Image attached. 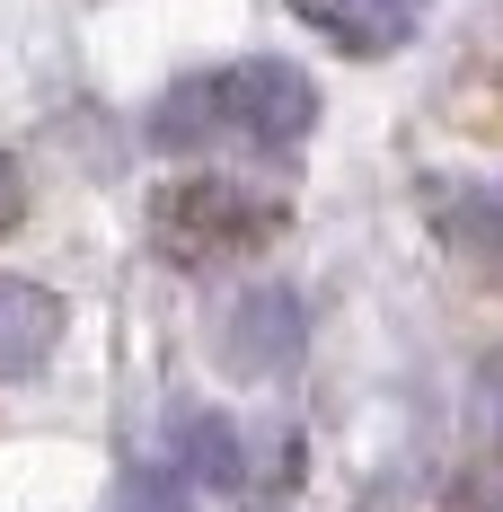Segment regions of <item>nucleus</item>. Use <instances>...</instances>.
I'll return each instance as SVG.
<instances>
[{
	"mask_svg": "<svg viewBox=\"0 0 503 512\" xmlns=\"http://www.w3.org/2000/svg\"><path fill=\"white\" fill-rule=\"evenodd\" d=\"M177 468H186L195 486H239V477H248V442H239L221 415H186V424H177Z\"/></svg>",
	"mask_w": 503,
	"mask_h": 512,
	"instance_id": "0eeeda50",
	"label": "nucleus"
},
{
	"mask_svg": "<svg viewBox=\"0 0 503 512\" xmlns=\"http://www.w3.org/2000/svg\"><path fill=\"white\" fill-rule=\"evenodd\" d=\"M292 9H301V27H318L327 45L380 62V53L415 45V27H424V9H433V0H292Z\"/></svg>",
	"mask_w": 503,
	"mask_h": 512,
	"instance_id": "20e7f679",
	"label": "nucleus"
},
{
	"mask_svg": "<svg viewBox=\"0 0 503 512\" xmlns=\"http://www.w3.org/2000/svg\"><path fill=\"white\" fill-rule=\"evenodd\" d=\"M186 477H159V468H124V486H115V512H186L177 495Z\"/></svg>",
	"mask_w": 503,
	"mask_h": 512,
	"instance_id": "6e6552de",
	"label": "nucleus"
},
{
	"mask_svg": "<svg viewBox=\"0 0 503 512\" xmlns=\"http://www.w3.org/2000/svg\"><path fill=\"white\" fill-rule=\"evenodd\" d=\"M309 133H318V89L274 53L177 80L151 115L159 151H301Z\"/></svg>",
	"mask_w": 503,
	"mask_h": 512,
	"instance_id": "f257e3e1",
	"label": "nucleus"
},
{
	"mask_svg": "<svg viewBox=\"0 0 503 512\" xmlns=\"http://www.w3.org/2000/svg\"><path fill=\"white\" fill-rule=\"evenodd\" d=\"M18 212H27V177H18V159L0 151V230H18Z\"/></svg>",
	"mask_w": 503,
	"mask_h": 512,
	"instance_id": "1a4fd4ad",
	"label": "nucleus"
},
{
	"mask_svg": "<svg viewBox=\"0 0 503 512\" xmlns=\"http://www.w3.org/2000/svg\"><path fill=\"white\" fill-rule=\"evenodd\" d=\"M433 221H442V239H459L468 256L503 265V177L495 186H442V195H433Z\"/></svg>",
	"mask_w": 503,
	"mask_h": 512,
	"instance_id": "423d86ee",
	"label": "nucleus"
},
{
	"mask_svg": "<svg viewBox=\"0 0 503 512\" xmlns=\"http://www.w3.org/2000/svg\"><path fill=\"white\" fill-rule=\"evenodd\" d=\"M301 336V292H283V283H248L239 301H221V362L239 380H283L301 362Z\"/></svg>",
	"mask_w": 503,
	"mask_h": 512,
	"instance_id": "7ed1b4c3",
	"label": "nucleus"
},
{
	"mask_svg": "<svg viewBox=\"0 0 503 512\" xmlns=\"http://www.w3.org/2000/svg\"><path fill=\"white\" fill-rule=\"evenodd\" d=\"M53 345H62V292L0 274V380H27L36 362H53Z\"/></svg>",
	"mask_w": 503,
	"mask_h": 512,
	"instance_id": "39448f33",
	"label": "nucleus"
},
{
	"mask_svg": "<svg viewBox=\"0 0 503 512\" xmlns=\"http://www.w3.org/2000/svg\"><path fill=\"white\" fill-rule=\"evenodd\" d=\"M274 230H283V204H256L248 186H230V177H195V186L159 195V248L186 256V265L239 256L256 239H274Z\"/></svg>",
	"mask_w": 503,
	"mask_h": 512,
	"instance_id": "f03ea898",
	"label": "nucleus"
},
{
	"mask_svg": "<svg viewBox=\"0 0 503 512\" xmlns=\"http://www.w3.org/2000/svg\"><path fill=\"white\" fill-rule=\"evenodd\" d=\"M486 512H503V504H486Z\"/></svg>",
	"mask_w": 503,
	"mask_h": 512,
	"instance_id": "9d476101",
	"label": "nucleus"
}]
</instances>
